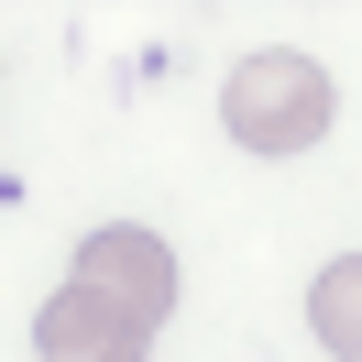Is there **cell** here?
Listing matches in <instances>:
<instances>
[{"mask_svg":"<svg viewBox=\"0 0 362 362\" xmlns=\"http://www.w3.org/2000/svg\"><path fill=\"white\" fill-rule=\"evenodd\" d=\"M329 110H340L329 66L296 55V45H252L242 66L220 77V121H230L242 154H308V143L329 132Z\"/></svg>","mask_w":362,"mask_h":362,"instance_id":"cell-1","label":"cell"},{"mask_svg":"<svg viewBox=\"0 0 362 362\" xmlns=\"http://www.w3.org/2000/svg\"><path fill=\"white\" fill-rule=\"evenodd\" d=\"M66 286L99 296V308H121L132 329H154V318H176V252H165V230L110 220V230H88V242H77Z\"/></svg>","mask_w":362,"mask_h":362,"instance_id":"cell-2","label":"cell"},{"mask_svg":"<svg viewBox=\"0 0 362 362\" xmlns=\"http://www.w3.org/2000/svg\"><path fill=\"white\" fill-rule=\"evenodd\" d=\"M143 351H154V329H132L121 308H99L77 286H55L33 318V362H143Z\"/></svg>","mask_w":362,"mask_h":362,"instance_id":"cell-3","label":"cell"},{"mask_svg":"<svg viewBox=\"0 0 362 362\" xmlns=\"http://www.w3.org/2000/svg\"><path fill=\"white\" fill-rule=\"evenodd\" d=\"M308 329H318V351L362 362V252L318 264V286H308Z\"/></svg>","mask_w":362,"mask_h":362,"instance_id":"cell-4","label":"cell"}]
</instances>
